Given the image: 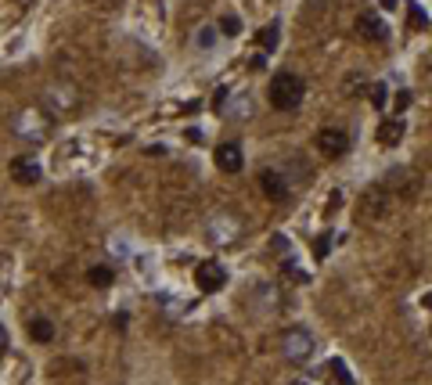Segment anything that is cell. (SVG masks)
Wrapping results in <instances>:
<instances>
[{
  "label": "cell",
  "mask_w": 432,
  "mask_h": 385,
  "mask_svg": "<svg viewBox=\"0 0 432 385\" xmlns=\"http://www.w3.org/2000/svg\"><path fill=\"white\" fill-rule=\"evenodd\" d=\"M303 94H306V83L296 76V72H277L270 80V105L277 112H292L303 105Z\"/></svg>",
  "instance_id": "6da1fadb"
},
{
  "label": "cell",
  "mask_w": 432,
  "mask_h": 385,
  "mask_svg": "<svg viewBox=\"0 0 432 385\" xmlns=\"http://www.w3.org/2000/svg\"><path fill=\"white\" fill-rule=\"evenodd\" d=\"M195 284L202 288V292H216V288H224L227 284V270L220 260H202L195 267Z\"/></svg>",
  "instance_id": "7a4b0ae2"
},
{
  "label": "cell",
  "mask_w": 432,
  "mask_h": 385,
  "mask_svg": "<svg viewBox=\"0 0 432 385\" xmlns=\"http://www.w3.org/2000/svg\"><path fill=\"white\" fill-rule=\"evenodd\" d=\"M281 349H285V357H288L292 364H303V360H310V353H314V339L306 335V332H299V328H292V332L281 339Z\"/></svg>",
  "instance_id": "3957f363"
},
{
  "label": "cell",
  "mask_w": 432,
  "mask_h": 385,
  "mask_svg": "<svg viewBox=\"0 0 432 385\" xmlns=\"http://www.w3.org/2000/svg\"><path fill=\"white\" fill-rule=\"evenodd\" d=\"M357 33H360V40H367V44H382V40L389 37V25L382 22L379 11H360V15H357Z\"/></svg>",
  "instance_id": "277c9868"
},
{
  "label": "cell",
  "mask_w": 432,
  "mask_h": 385,
  "mask_svg": "<svg viewBox=\"0 0 432 385\" xmlns=\"http://www.w3.org/2000/svg\"><path fill=\"white\" fill-rule=\"evenodd\" d=\"M317 148L328 155V158H338V155H346L350 148V137L338 130V126H324V130L317 134Z\"/></svg>",
  "instance_id": "5b68a950"
},
{
  "label": "cell",
  "mask_w": 432,
  "mask_h": 385,
  "mask_svg": "<svg viewBox=\"0 0 432 385\" xmlns=\"http://www.w3.org/2000/svg\"><path fill=\"white\" fill-rule=\"evenodd\" d=\"M216 158V170H224V173H241V163H245V155L238 148V141H227V144H216L212 151Z\"/></svg>",
  "instance_id": "8992f818"
},
{
  "label": "cell",
  "mask_w": 432,
  "mask_h": 385,
  "mask_svg": "<svg viewBox=\"0 0 432 385\" xmlns=\"http://www.w3.org/2000/svg\"><path fill=\"white\" fill-rule=\"evenodd\" d=\"M11 177H15L18 184H37V180H40V166H37V158H29V155L11 158Z\"/></svg>",
  "instance_id": "52a82bcc"
},
{
  "label": "cell",
  "mask_w": 432,
  "mask_h": 385,
  "mask_svg": "<svg viewBox=\"0 0 432 385\" xmlns=\"http://www.w3.org/2000/svg\"><path fill=\"white\" fill-rule=\"evenodd\" d=\"M260 187H263V195L274 198V202H281L288 195V187H285V177L281 173H274V170H263L260 173Z\"/></svg>",
  "instance_id": "ba28073f"
},
{
  "label": "cell",
  "mask_w": 432,
  "mask_h": 385,
  "mask_svg": "<svg viewBox=\"0 0 432 385\" xmlns=\"http://www.w3.org/2000/svg\"><path fill=\"white\" fill-rule=\"evenodd\" d=\"M400 137H404V122H400V119H389V122H382V126H379V144L393 148Z\"/></svg>",
  "instance_id": "9c48e42d"
},
{
  "label": "cell",
  "mask_w": 432,
  "mask_h": 385,
  "mask_svg": "<svg viewBox=\"0 0 432 385\" xmlns=\"http://www.w3.org/2000/svg\"><path fill=\"white\" fill-rule=\"evenodd\" d=\"M29 335H33L37 342H51L54 339V324L47 317H33V320H29Z\"/></svg>",
  "instance_id": "30bf717a"
},
{
  "label": "cell",
  "mask_w": 432,
  "mask_h": 385,
  "mask_svg": "<svg viewBox=\"0 0 432 385\" xmlns=\"http://www.w3.org/2000/svg\"><path fill=\"white\" fill-rule=\"evenodd\" d=\"M277 44H281V25H277V22L263 25V29H260V47H263V51H274Z\"/></svg>",
  "instance_id": "8fae6325"
},
{
  "label": "cell",
  "mask_w": 432,
  "mask_h": 385,
  "mask_svg": "<svg viewBox=\"0 0 432 385\" xmlns=\"http://www.w3.org/2000/svg\"><path fill=\"white\" fill-rule=\"evenodd\" d=\"M328 378H335L338 385H353V374H350V367L343 364V360H328Z\"/></svg>",
  "instance_id": "7c38bea8"
},
{
  "label": "cell",
  "mask_w": 432,
  "mask_h": 385,
  "mask_svg": "<svg viewBox=\"0 0 432 385\" xmlns=\"http://www.w3.org/2000/svg\"><path fill=\"white\" fill-rule=\"evenodd\" d=\"M112 277H115V274H112V267H94V270L87 274V281L94 284V288H105V284H112Z\"/></svg>",
  "instance_id": "4fadbf2b"
},
{
  "label": "cell",
  "mask_w": 432,
  "mask_h": 385,
  "mask_svg": "<svg viewBox=\"0 0 432 385\" xmlns=\"http://www.w3.org/2000/svg\"><path fill=\"white\" fill-rule=\"evenodd\" d=\"M220 29H224V37H238V33H241V25H238V18H234V15H224Z\"/></svg>",
  "instance_id": "5bb4252c"
},
{
  "label": "cell",
  "mask_w": 432,
  "mask_h": 385,
  "mask_svg": "<svg viewBox=\"0 0 432 385\" xmlns=\"http://www.w3.org/2000/svg\"><path fill=\"white\" fill-rule=\"evenodd\" d=\"M407 18H411V29H425V25H428V15H425L421 8H411Z\"/></svg>",
  "instance_id": "9a60e30c"
},
{
  "label": "cell",
  "mask_w": 432,
  "mask_h": 385,
  "mask_svg": "<svg viewBox=\"0 0 432 385\" xmlns=\"http://www.w3.org/2000/svg\"><path fill=\"white\" fill-rule=\"evenodd\" d=\"M371 101H375V108H386V83H375V90H371Z\"/></svg>",
  "instance_id": "2e32d148"
},
{
  "label": "cell",
  "mask_w": 432,
  "mask_h": 385,
  "mask_svg": "<svg viewBox=\"0 0 432 385\" xmlns=\"http://www.w3.org/2000/svg\"><path fill=\"white\" fill-rule=\"evenodd\" d=\"M338 202H343V195H338V191H331V195H328V213H335Z\"/></svg>",
  "instance_id": "e0dca14e"
},
{
  "label": "cell",
  "mask_w": 432,
  "mask_h": 385,
  "mask_svg": "<svg viewBox=\"0 0 432 385\" xmlns=\"http://www.w3.org/2000/svg\"><path fill=\"white\" fill-rule=\"evenodd\" d=\"M328 241H331L328 234H324V238H317V245H314V252H317V255H324V252H328Z\"/></svg>",
  "instance_id": "ac0fdd59"
},
{
  "label": "cell",
  "mask_w": 432,
  "mask_h": 385,
  "mask_svg": "<svg viewBox=\"0 0 432 385\" xmlns=\"http://www.w3.org/2000/svg\"><path fill=\"white\" fill-rule=\"evenodd\" d=\"M407 101H411V94L404 90V94H400V98H396V112H404V108H407Z\"/></svg>",
  "instance_id": "d6986e66"
},
{
  "label": "cell",
  "mask_w": 432,
  "mask_h": 385,
  "mask_svg": "<svg viewBox=\"0 0 432 385\" xmlns=\"http://www.w3.org/2000/svg\"><path fill=\"white\" fill-rule=\"evenodd\" d=\"M379 8H382V11H396L400 0H379Z\"/></svg>",
  "instance_id": "ffe728a7"
},
{
  "label": "cell",
  "mask_w": 432,
  "mask_h": 385,
  "mask_svg": "<svg viewBox=\"0 0 432 385\" xmlns=\"http://www.w3.org/2000/svg\"><path fill=\"white\" fill-rule=\"evenodd\" d=\"M292 385H306V381H292Z\"/></svg>",
  "instance_id": "44dd1931"
}]
</instances>
